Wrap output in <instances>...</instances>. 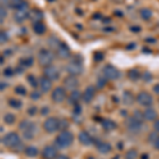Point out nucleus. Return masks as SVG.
<instances>
[{
  "instance_id": "1",
  "label": "nucleus",
  "mask_w": 159,
  "mask_h": 159,
  "mask_svg": "<svg viewBox=\"0 0 159 159\" xmlns=\"http://www.w3.org/2000/svg\"><path fill=\"white\" fill-rule=\"evenodd\" d=\"M73 135L69 130H63L54 140V147L60 148H67L73 143Z\"/></svg>"
},
{
  "instance_id": "2",
  "label": "nucleus",
  "mask_w": 159,
  "mask_h": 159,
  "mask_svg": "<svg viewBox=\"0 0 159 159\" xmlns=\"http://www.w3.org/2000/svg\"><path fill=\"white\" fill-rule=\"evenodd\" d=\"M18 129L22 130V136L27 140H32L33 138L36 136L37 133V127L36 124L33 123L32 121H28V120H24L19 123Z\"/></svg>"
},
{
  "instance_id": "3",
  "label": "nucleus",
  "mask_w": 159,
  "mask_h": 159,
  "mask_svg": "<svg viewBox=\"0 0 159 159\" xmlns=\"http://www.w3.org/2000/svg\"><path fill=\"white\" fill-rule=\"evenodd\" d=\"M66 70L70 75L78 76L80 74H82V72H83V63H82L81 56L74 55L66 66Z\"/></svg>"
},
{
  "instance_id": "4",
  "label": "nucleus",
  "mask_w": 159,
  "mask_h": 159,
  "mask_svg": "<svg viewBox=\"0 0 159 159\" xmlns=\"http://www.w3.org/2000/svg\"><path fill=\"white\" fill-rule=\"evenodd\" d=\"M2 144H4L7 148H16L18 145L21 143V139H20V136L15 132L7 133V134L2 137L1 140Z\"/></svg>"
},
{
  "instance_id": "5",
  "label": "nucleus",
  "mask_w": 159,
  "mask_h": 159,
  "mask_svg": "<svg viewBox=\"0 0 159 159\" xmlns=\"http://www.w3.org/2000/svg\"><path fill=\"white\" fill-rule=\"evenodd\" d=\"M53 60H54V55L51 52L50 50L48 49H40L38 51L37 54V61L38 64H39L42 67H48V66H51L53 63Z\"/></svg>"
},
{
  "instance_id": "6",
  "label": "nucleus",
  "mask_w": 159,
  "mask_h": 159,
  "mask_svg": "<svg viewBox=\"0 0 159 159\" xmlns=\"http://www.w3.org/2000/svg\"><path fill=\"white\" fill-rule=\"evenodd\" d=\"M43 129L49 134L57 132L58 127H60V120L55 117H49L45 122H43Z\"/></svg>"
},
{
  "instance_id": "7",
  "label": "nucleus",
  "mask_w": 159,
  "mask_h": 159,
  "mask_svg": "<svg viewBox=\"0 0 159 159\" xmlns=\"http://www.w3.org/2000/svg\"><path fill=\"white\" fill-rule=\"evenodd\" d=\"M126 129L129 133L132 134H138V133L141 130V127H142V121H139L138 119H136L134 116L129 117V119L126 120Z\"/></svg>"
},
{
  "instance_id": "8",
  "label": "nucleus",
  "mask_w": 159,
  "mask_h": 159,
  "mask_svg": "<svg viewBox=\"0 0 159 159\" xmlns=\"http://www.w3.org/2000/svg\"><path fill=\"white\" fill-rule=\"evenodd\" d=\"M136 101L138 102V104H140L141 106L144 107H150L153 104L154 99L152 94L148 93V91H140L136 97Z\"/></svg>"
},
{
  "instance_id": "9",
  "label": "nucleus",
  "mask_w": 159,
  "mask_h": 159,
  "mask_svg": "<svg viewBox=\"0 0 159 159\" xmlns=\"http://www.w3.org/2000/svg\"><path fill=\"white\" fill-rule=\"evenodd\" d=\"M102 72H103L104 78H106L107 80H111V81L117 80L120 76L119 70L115 66L110 65V64H107V65L104 66L103 69H102Z\"/></svg>"
},
{
  "instance_id": "10",
  "label": "nucleus",
  "mask_w": 159,
  "mask_h": 159,
  "mask_svg": "<svg viewBox=\"0 0 159 159\" xmlns=\"http://www.w3.org/2000/svg\"><path fill=\"white\" fill-rule=\"evenodd\" d=\"M66 98H67V93H66V89L64 87H56L51 93V99L54 103H61L65 101Z\"/></svg>"
},
{
  "instance_id": "11",
  "label": "nucleus",
  "mask_w": 159,
  "mask_h": 159,
  "mask_svg": "<svg viewBox=\"0 0 159 159\" xmlns=\"http://www.w3.org/2000/svg\"><path fill=\"white\" fill-rule=\"evenodd\" d=\"M64 88L66 89V90H76V88L79 87V80L76 79V76L74 75H70L69 74L68 76H66L65 79H64Z\"/></svg>"
},
{
  "instance_id": "12",
  "label": "nucleus",
  "mask_w": 159,
  "mask_h": 159,
  "mask_svg": "<svg viewBox=\"0 0 159 159\" xmlns=\"http://www.w3.org/2000/svg\"><path fill=\"white\" fill-rule=\"evenodd\" d=\"M43 76L48 78L51 81H57L60 79V71L54 66H48L43 68Z\"/></svg>"
},
{
  "instance_id": "13",
  "label": "nucleus",
  "mask_w": 159,
  "mask_h": 159,
  "mask_svg": "<svg viewBox=\"0 0 159 159\" xmlns=\"http://www.w3.org/2000/svg\"><path fill=\"white\" fill-rule=\"evenodd\" d=\"M96 90L97 88L94 86H87L85 90L82 93V100L85 102L86 104H89L92 102V100L96 97Z\"/></svg>"
},
{
  "instance_id": "14",
  "label": "nucleus",
  "mask_w": 159,
  "mask_h": 159,
  "mask_svg": "<svg viewBox=\"0 0 159 159\" xmlns=\"http://www.w3.org/2000/svg\"><path fill=\"white\" fill-rule=\"evenodd\" d=\"M29 15H30V11L28 9L17 10L14 13V20L17 24H22V22H25V20L29 18Z\"/></svg>"
},
{
  "instance_id": "15",
  "label": "nucleus",
  "mask_w": 159,
  "mask_h": 159,
  "mask_svg": "<svg viewBox=\"0 0 159 159\" xmlns=\"http://www.w3.org/2000/svg\"><path fill=\"white\" fill-rule=\"evenodd\" d=\"M43 159H55L57 157V151H56L55 147H51V145H47L43 148L42 152Z\"/></svg>"
},
{
  "instance_id": "16",
  "label": "nucleus",
  "mask_w": 159,
  "mask_h": 159,
  "mask_svg": "<svg viewBox=\"0 0 159 159\" xmlns=\"http://www.w3.org/2000/svg\"><path fill=\"white\" fill-rule=\"evenodd\" d=\"M56 55L58 56L61 60H66V58H69L71 56V52L70 49L66 43H61L60 47L56 49Z\"/></svg>"
},
{
  "instance_id": "17",
  "label": "nucleus",
  "mask_w": 159,
  "mask_h": 159,
  "mask_svg": "<svg viewBox=\"0 0 159 159\" xmlns=\"http://www.w3.org/2000/svg\"><path fill=\"white\" fill-rule=\"evenodd\" d=\"M39 88L42 92H45V93L49 92L52 88V81L46 76H42L39 79Z\"/></svg>"
},
{
  "instance_id": "18",
  "label": "nucleus",
  "mask_w": 159,
  "mask_h": 159,
  "mask_svg": "<svg viewBox=\"0 0 159 159\" xmlns=\"http://www.w3.org/2000/svg\"><path fill=\"white\" fill-rule=\"evenodd\" d=\"M96 147H97V150L102 154H108L111 152V150H112L111 144H109L108 142H105V141H101V140L97 141Z\"/></svg>"
},
{
  "instance_id": "19",
  "label": "nucleus",
  "mask_w": 159,
  "mask_h": 159,
  "mask_svg": "<svg viewBox=\"0 0 159 159\" xmlns=\"http://www.w3.org/2000/svg\"><path fill=\"white\" fill-rule=\"evenodd\" d=\"M79 141H80V143H82L83 145H90L93 143L94 139L88 134V133L83 130V132H81L79 134Z\"/></svg>"
},
{
  "instance_id": "20",
  "label": "nucleus",
  "mask_w": 159,
  "mask_h": 159,
  "mask_svg": "<svg viewBox=\"0 0 159 159\" xmlns=\"http://www.w3.org/2000/svg\"><path fill=\"white\" fill-rule=\"evenodd\" d=\"M29 18L33 24L35 22H39L42 21V19L43 18V14L40 10L38 9H32L30 11V15H29Z\"/></svg>"
},
{
  "instance_id": "21",
  "label": "nucleus",
  "mask_w": 159,
  "mask_h": 159,
  "mask_svg": "<svg viewBox=\"0 0 159 159\" xmlns=\"http://www.w3.org/2000/svg\"><path fill=\"white\" fill-rule=\"evenodd\" d=\"M122 102H123V104L126 105V106H130V105H133V103L135 102V97H134V94H133V92L129 91V90L123 91Z\"/></svg>"
},
{
  "instance_id": "22",
  "label": "nucleus",
  "mask_w": 159,
  "mask_h": 159,
  "mask_svg": "<svg viewBox=\"0 0 159 159\" xmlns=\"http://www.w3.org/2000/svg\"><path fill=\"white\" fill-rule=\"evenodd\" d=\"M10 7L14 10H24L28 9V3L25 0H11L10 1Z\"/></svg>"
},
{
  "instance_id": "23",
  "label": "nucleus",
  "mask_w": 159,
  "mask_h": 159,
  "mask_svg": "<svg viewBox=\"0 0 159 159\" xmlns=\"http://www.w3.org/2000/svg\"><path fill=\"white\" fill-rule=\"evenodd\" d=\"M81 99H82L81 92H80L79 90H73V91H71L70 96L68 97V103L74 106V105L79 104V102Z\"/></svg>"
},
{
  "instance_id": "24",
  "label": "nucleus",
  "mask_w": 159,
  "mask_h": 159,
  "mask_svg": "<svg viewBox=\"0 0 159 159\" xmlns=\"http://www.w3.org/2000/svg\"><path fill=\"white\" fill-rule=\"evenodd\" d=\"M143 117H144V120H147V121H154L157 118V111L152 107H148L143 111Z\"/></svg>"
},
{
  "instance_id": "25",
  "label": "nucleus",
  "mask_w": 159,
  "mask_h": 159,
  "mask_svg": "<svg viewBox=\"0 0 159 159\" xmlns=\"http://www.w3.org/2000/svg\"><path fill=\"white\" fill-rule=\"evenodd\" d=\"M101 125H102V129L104 130H106V132H111V130H114L117 127L116 123L112 121V120H109V119L103 120V121L101 122Z\"/></svg>"
},
{
  "instance_id": "26",
  "label": "nucleus",
  "mask_w": 159,
  "mask_h": 159,
  "mask_svg": "<svg viewBox=\"0 0 159 159\" xmlns=\"http://www.w3.org/2000/svg\"><path fill=\"white\" fill-rule=\"evenodd\" d=\"M46 30H47V27H46V25L43 24V21L35 22V24H33V31H34V32L36 33L37 35L45 34Z\"/></svg>"
},
{
  "instance_id": "27",
  "label": "nucleus",
  "mask_w": 159,
  "mask_h": 159,
  "mask_svg": "<svg viewBox=\"0 0 159 159\" xmlns=\"http://www.w3.org/2000/svg\"><path fill=\"white\" fill-rule=\"evenodd\" d=\"M38 150L36 147H34V145H29V147H27L25 148V154L28 156V157H31V158H34L36 157L38 155Z\"/></svg>"
},
{
  "instance_id": "28",
  "label": "nucleus",
  "mask_w": 159,
  "mask_h": 159,
  "mask_svg": "<svg viewBox=\"0 0 159 159\" xmlns=\"http://www.w3.org/2000/svg\"><path fill=\"white\" fill-rule=\"evenodd\" d=\"M20 66L22 67H32L33 64H34V60H33L32 56H27V57H22L19 60Z\"/></svg>"
},
{
  "instance_id": "29",
  "label": "nucleus",
  "mask_w": 159,
  "mask_h": 159,
  "mask_svg": "<svg viewBox=\"0 0 159 159\" xmlns=\"http://www.w3.org/2000/svg\"><path fill=\"white\" fill-rule=\"evenodd\" d=\"M152 16H153V12L151 11L150 9H148V7H143V9L140 10V17L143 20L151 19L152 18Z\"/></svg>"
},
{
  "instance_id": "30",
  "label": "nucleus",
  "mask_w": 159,
  "mask_h": 159,
  "mask_svg": "<svg viewBox=\"0 0 159 159\" xmlns=\"http://www.w3.org/2000/svg\"><path fill=\"white\" fill-rule=\"evenodd\" d=\"M127 76H129V79L132 80V81H138V80L140 79L141 74L137 69H130L129 71V73H127Z\"/></svg>"
},
{
  "instance_id": "31",
  "label": "nucleus",
  "mask_w": 159,
  "mask_h": 159,
  "mask_svg": "<svg viewBox=\"0 0 159 159\" xmlns=\"http://www.w3.org/2000/svg\"><path fill=\"white\" fill-rule=\"evenodd\" d=\"M9 105L14 109H20L22 107V102L18 99H10Z\"/></svg>"
},
{
  "instance_id": "32",
  "label": "nucleus",
  "mask_w": 159,
  "mask_h": 159,
  "mask_svg": "<svg viewBox=\"0 0 159 159\" xmlns=\"http://www.w3.org/2000/svg\"><path fill=\"white\" fill-rule=\"evenodd\" d=\"M27 80H28V83L30 84V86H32L33 88H37V87H38V84H39V80L35 78L33 74H30V75H28Z\"/></svg>"
},
{
  "instance_id": "33",
  "label": "nucleus",
  "mask_w": 159,
  "mask_h": 159,
  "mask_svg": "<svg viewBox=\"0 0 159 159\" xmlns=\"http://www.w3.org/2000/svg\"><path fill=\"white\" fill-rule=\"evenodd\" d=\"M15 120H16V118H15L14 115L11 114V112H7V114L4 115V117H3V121L6 122V124H7V125L14 124Z\"/></svg>"
},
{
  "instance_id": "34",
  "label": "nucleus",
  "mask_w": 159,
  "mask_h": 159,
  "mask_svg": "<svg viewBox=\"0 0 159 159\" xmlns=\"http://www.w3.org/2000/svg\"><path fill=\"white\" fill-rule=\"evenodd\" d=\"M139 154H138V151L136 148H130L125 154V159H137Z\"/></svg>"
},
{
  "instance_id": "35",
  "label": "nucleus",
  "mask_w": 159,
  "mask_h": 159,
  "mask_svg": "<svg viewBox=\"0 0 159 159\" xmlns=\"http://www.w3.org/2000/svg\"><path fill=\"white\" fill-rule=\"evenodd\" d=\"M48 43H49V46L51 48H53V49H57L58 47H60V45H61V42L58 40V38L57 37H54V36H52V37H50V39L48 40Z\"/></svg>"
},
{
  "instance_id": "36",
  "label": "nucleus",
  "mask_w": 159,
  "mask_h": 159,
  "mask_svg": "<svg viewBox=\"0 0 159 159\" xmlns=\"http://www.w3.org/2000/svg\"><path fill=\"white\" fill-rule=\"evenodd\" d=\"M15 93L16 94H18V96H25L27 94V89H25V86H21V85H18V86H16L15 87Z\"/></svg>"
},
{
  "instance_id": "37",
  "label": "nucleus",
  "mask_w": 159,
  "mask_h": 159,
  "mask_svg": "<svg viewBox=\"0 0 159 159\" xmlns=\"http://www.w3.org/2000/svg\"><path fill=\"white\" fill-rule=\"evenodd\" d=\"M69 126V122L67 121L66 119H63V120H60V127H58V130L63 132V130H67Z\"/></svg>"
},
{
  "instance_id": "38",
  "label": "nucleus",
  "mask_w": 159,
  "mask_h": 159,
  "mask_svg": "<svg viewBox=\"0 0 159 159\" xmlns=\"http://www.w3.org/2000/svg\"><path fill=\"white\" fill-rule=\"evenodd\" d=\"M106 78H99L97 80V84H96V87L98 89H102L103 87L105 86V84H106Z\"/></svg>"
},
{
  "instance_id": "39",
  "label": "nucleus",
  "mask_w": 159,
  "mask_h": 159,
  "mask_svg": "<svg viewBox=\"0 0 159 159\" xmlns=\"http://www.w3.org/2000/svg\"><path fill=\"white\" fill-rule=\"evenodd\" d=\"M14 73H15V70L13 68H11V67H7V68H6L3 70L4 76H7V78H10V76H13V75H14Z\"/></svg>"
},
{
  "instance_id": "40",
  "label": "nucleus",
  "mask_w": 159,
  "mask_h": 159,
  "mask_svg": "<svg viewBox=\"0 0 159 159\" xmlns=\"http://www.w3.org/2000/svg\"><path fill=\"white\" fill-rule=\"evenodd\" d=\"M158 137H159L158 133L155 130V132H153L152 134H150V136H148V141H150V142H152L153 144H154V142H155V141L157 140Z\"/></svg>"
},
{
  "instance_id": "41",
  "label": "nucleus",
  "mask_w": 159,
  "mask_h": 159,
  "mask_svg": "<svg viewBox=\"0 0 159 159\" xmlns=\"http://www.w3.org/2000/svg\"><path fill=\"white\" fill-rule=\"evenodd\" d=\"M136 119H138L139 121H142L143 122V120H144V117H143V112H141L139 111V110H135L134 111V115H133Z\"/></svg>"
},
{
  "instance_id": "42",
  "label": "nucleus",
  "mask_w": 159,
  "mask_h": 159,
  "mask_svg": "<svg viewBox=\"0 0 159 159\" xmlns=\"http://www.w3.org/2000/svg\"><path fill=\"white\" fill-rule=\"evenodd\" d=\"M30 98L32 99V100H34V101H36V100H39L40 99V92H38L37 90L32 91L30 93Z\"/></svg>"
},
{
  "instance_id": "43",
  "label": "nucleus",
  "mask_w": 159,
  "mask_h": 159,
  "mask_svg": "<svg viewBox=\"0 0 159 159\" xmlns=\"http://www.w3.org/2000/svg\"><path fill=\"white\" fill-rule=\"evenodd\" d=\"M7 40H9V36H7V34L6 32H3V31H2L1 34H0V43L3 45V43H6L7 42Z\"/></svg>"
},
{
  "instance_id": "44",
  "label": "nucleus",
  "mask_w": 159,
  "mask_h": 159,
  "mask_svg": "<svg viewBox=\"0 0 159 159\" xmlns=\"http://www.w3.org/2000/svg\"><path fill=\"white\" fill-rule=\"evenodd\" d=\"M103 58H104V54L102 52H96V53H94L93 60L96 61H103Z\"/></svg>"
},
{
  "instance_id": "45",
  "label": "nucleus",
  "mask_w": 159,
  "mask_h": 159,
  "mask_svg": "<svg viewBox=\"0 0 159 159\" xmlns=\"http://www.w3.org/2000/svg\"><path fill=\"white\" fill-rule=\"evenodd\" d=\"M37 114V107L36 106H30L28 108V115L29 116H35Z\"/></svg>"
},
{
  "instance_id": "46",
  "label": "nucleus",
  "mask_w": 159,
  "mask_h": 159,
  "mask_svg": "<svg viewBox=\"0 0 159 159\" xmlns=\"http://www.w3.org/2000/svg\"><path fill=\"white\" fill-rule=\"evenodd\" d=\"M152 78H153L152 73L148 72V71H145V72L143 73V75H142V79L144 80L145 82H151V81H152Z\"/></svg>"
},
{
  "instance_id": "47",
  "label": "nucleus",
  "mask_w": 159,
  "mask_h": 159,
  "mask_svg": "<svg viewBox=\"0 0 159 159\" xmlns=\"http://www.w3.org/2000/svg\"><path fill=\"white\" fill-rule=\"evenodd\" d=\"M81 112H82L81 105H79V104L74 105V106H73V114L75 115V116H80V115H81Z\"/></svg>"
},
{
  "instance_id": "48",
  "label": "nucleus",
  "mask_w": 159,
  "mask_h": 159,
  "mask_svg": "<svg viewBox=\"0 0 159 159\" xmlns=\"http://www.w3.org/2000/svg\"><path fill=\"white\" fill-rule=\"evenodd\" d=\"M6 17H7V10L4 9L3 7H1V14H0V19H1L0 20V22H1V24L3 22V20Z\"/></svg>"
},
{
  "instance_id": "49",
  "label": "nucleus",
  "mask_w": 159,
  "mask_h": 159,
  "mask_svg": "<svg viewBox=\"0 0 159 159\" xmlns=\"http://www.w3.org/2000/svg\"><path fill=\"white\" fill-rule=\"evenodd\" d=\"M130 31H132V32H135V33L140 32V31H141V27H138V25H135V27H130Z\"/></svg>"
},
{
  "instance_id": "50",
  "label": "nucleus",
  "mask_w": 159,
  "mask_h": 159,
  "mask_svg": "<svg viewBox=\"0 0 159 159\" xmlns=\"http://www.w3.org/2000/svg\"><path fill=\"white\" fill-rule=\"evenodd\" d=\"M154 129L157 133H159V119L155 120V122H154Z\"/></svg>"
},
{
  "instance_id": "51",
  "label": "nucleus",
  "mask_w": 159,
  "mask_h": 159,
  "mask_svg": "<svg viewBox=\"0 0 159 159\" xmlns=\"http://www.w3.org/2000/svg\"><path fill=\"white\" fill-rule=\"evenodd\" d=\"M48 112H49V108H48V107H43L42 108V110H40V114L43 115V116H45V115H47Z\"/></svg>"
},
{
  "instance_id": "52",
  "label": "nucleus",
  "mask_w": 159,
  "mask_h": 159,
  "mask_svg": "<svg viewBox=\"0 0 159 159\" xmlns=\"http://www.w3.org/2000/svg\"><path fill=\"white\" fill-rule=\"evenodd\" d=\"M55 159H70V158H69L67 155H64V154H61V155H57V157H56Z\"/></svg>"
},
{
  "instance_id": "53",
  "label": "nucleus",
  "mask_w": 159,
  "mask_h": 159,
  "mask_svg": "<svg viewBox=\"0 0 159 159\" xmlns=\"http://www.w3.org/2000/svg\"><path fill=\"white\" fill-rule=\"evenodd\" d=\"M154 148H155L157 151H159V137L157 138V140L154 142Z\"/></svg>"
},
{
  "instance_id": "54",
  "label": "nucleus",
  "mask_w": 159,
  "mask_h": 159,
  "mask_svg": "<svg viewBox=\"0 0 159 159\" xmlns=\"http://www.w3.org/2000/svg\"><path fill=\"white\" fill-rule=\"evenodd\" d=\"M154 91H155L156 92V93H157V94H159V84H156V85L155 86H154Z\"/></svg>"
},
{
  "instance_id": "55",
  "label": "nucleus",
  "mask_w": 159,
  "mask_h": 159,
  "mask_svg": "<svg viewBox=\"0 0 159 159\" xmlns=\"http://www.w3.org/2000/svg\"><path fill=\"white\" fill-rule=\"evenodd\" d=\"M15 71H16V72L17 73H22V72H24V68H20V67H17L16 69H15Z\"/></svg>"
},
{
  "instance_id": "56",
  "label": "nucleus",
  "mask_w": 159,
  "mask_h": 159,
  "mask_svg": "<svg viewBox=\"0 0 159 159\" xmlns=\"http://www.w3.org/2000/svg\"><path fill=\"white\" fill-rule=\"evenodd\" d=\"M11 53H12V51H11V50H6V51H3V55H11Z\"/></svg>"
},
{
  "instance_id": "57",
  "label": "nucleus",
  "mask_w": 159,
  "mask_h": 159,
  "mask_svg": "<svg viewBox=\"0 0 159 159\" xmlns=\"http://www.w3.org/2000/svg\"><path fill=\"white\" fill-rule=\"evenodd\" d=\"M141 159H148V155H147V154H143V155L141 156Z\"/></svg>"
},
{
  "instance_id": "58",
  "label": "nucleus",
  "mask_w": 159,
  "mask_h": 159,
  "mask_svg": "<svg viewBox=\"0 0 159 159\" xmlns=\"http://www.w3.org/2000/svg\"><path fill=\"white\" fill-rule=\"evenodd\" d=\"M121 116H126V111H125V110H124V111H123V110H121Z\"/></svg>"
},
{
  "instance_id": "59",
  "label": "nucleus",
  "mask_w": 159,
  "mask_h": 159,
  "mask_svg": "<svg viewBox=\"0 0 159 159\" xmlns=\"http://www.w3.org/2000/svg\"><path fill=\"white\" fill-rule=\"evenodd\" d=\"M4 87H6V84L1 83V88H0V89H1V90H3V89H4Z\"/></svg>"
},
{
  "instance_id": "60",
  "label": "nucleus",
  "mask_w": 159,
  "mask_h": 159,
  "mask_svg": "<svg viewBox=\"0 0 159 159\" xmlns=\"http://www.w3.org/2000/svg\"><path fill=\"white\" fill-rule=\"evenodd\" d=\"M0 64H1V65H2V64H3V55L1 56V63H0Z\"/></svg>"
},
{
  "instance_id": "61",
  "label": "nucleus",
  "mask_w": 159,
  "mask_h": 159,
  "mask_svg": "<svg viewBox=\"0 0 159 159\" xmlns=\"http://www.w3.org/2000/svg\"><path fill=\"white\" fill-rule=\"evenodd\" d=\"M87 159H94V157H92V156H89V157H87Z\"/></svg>"
},
{
  "instance_id": "62",
  "label": "nucleus",
  "mask_w": 159,
  "mask_h": 159,
  "mask_svg": "<svg viewBox=\"0 0 159 159\" xmlns=\"http://www.w3.org/2000/svg\"><path fill=\"white\" fill-rule=\"evenodd\" d=\"M112 159H119V156H118V155H117V156H116V157H114V158H112Z\"/></svg>"
}]
</instances>
